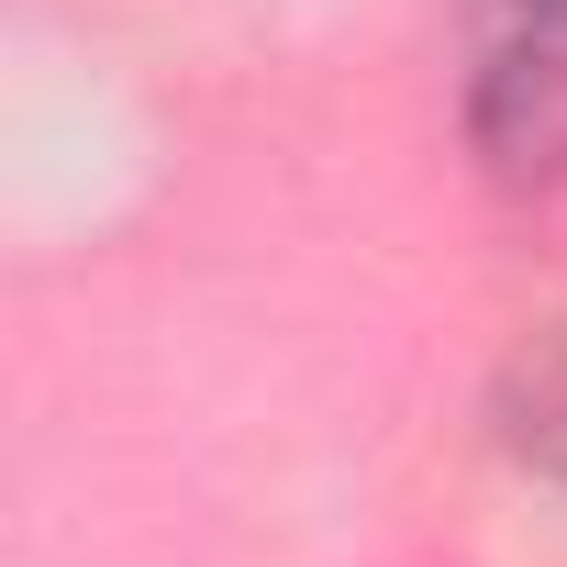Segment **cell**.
<instances>
[{
	"label": "cell",
	"instance_id": "1",
	"mask_svg": "<svg viewBox=\"0 0 567 567\" xmlns=\"http://www.w3.org/2000/svg\"><path fill=\"white\" fill-rule=\"evenodd\" d=\"M467 145L489 178H567V0H467Z\"/></svg>",
	"mask_w": 567,
	"mask_h": 567
},
{
	"label": "cell",
	"instance_id": "2",
	"mask_svg": "<svg viewBox=\"0 0 567 567\" xmlns=\"http://www.w3.org/2000/svg\"><path fill=\"white\" fill-rule=\"evenodd\" d=\"M501 434H512V456H523L534 478L567 489V334L534 346V357L512 368V390H501Z\"/></svg>",
	"mask_w": 567,
	"mask_h": 567
}]
</instances>
